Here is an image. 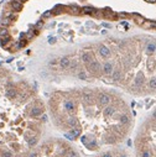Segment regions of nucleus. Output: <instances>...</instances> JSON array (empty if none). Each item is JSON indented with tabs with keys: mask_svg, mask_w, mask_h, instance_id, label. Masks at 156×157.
Wrapping results in <instances>:
<instances>
[{
	"mask_svg": "<svg viewBox=\"0 0 156 157\" xmlns=\"http://www.w3.org/2000/svg\"><path fill=\"white\" fill-rule=\"evenodd\" d=\"M26 141H27V143H28V146H30V147H32V146H35L36 143H37V137H36V136H31V137H28L27 140H26Z\"/></svg>",
	"mask_w": 156,
	"mask_h": 157,
	"instance_id": "nucleus-22",
	"label": "nucleus"
},
{
	"mask_svg": "<svg viewBox=\"0 0 156 157\" xmlns=\"http://www.w3.org/2000/svg\"><path fill=\"white\" fill-rule=\"evenodd\" d=\"M149 88L151 90H156V78H151L149 80Z\"/></svg>",
	"mask_w": 156,
	"mask_h": 157,
	"instance_id": "nucleus-25",
	"label": "nucleus"
},
{
	"mask_svg": "<svg viewBox=\"0 0 156 157\" xmlns=\"http://www.w3.org/2000/svg\"><path fill=\"white\" fill-rule=\"evenodd\" d=\"M0 155H1V157H13V153H11L10 151H7V150L6 151H3Z\"/></svg>",
	"mask_w": 156,
	"mask_h": 157,
	"instance_id": "nucleus-29",
	"label": "nucleus"
},
{
	"mask_svg": "<svg viewBox=\"0 0 156 157\" xmlns=\"http://www.w3.org/2000/svg\"><path fill=\"white\" fill-rule=\"evenodd\" d=\"M142 83H144V77H142L141 74H139L134 80V86L136 87V88H139V87L142 86Z\"/></svg>",
	"mask_w": 156,
	"mask_h": 157,
	"instance_id": "nucleus-17",
	"label": "nucleus"
},
{
	"mask_svg": "<svg viewBox=\"0 0 156 157\" xmlns=\"http://www.w3.org/2000/svg\"><path fill=\"white\" fill-rule=\"evenodd\" d=\"M42 113H43V107L40 104V103L34 104V107L31 108V110H30V115H31V116H34V118L40 116Z\"/></svg>",
	"mask_w": 156,
	"mask_h": 157,
	"instance_id": "nucleus-3",
	"label": "nucleus"
},
{
	"mask_svg": "<svg viewBox=\"0 0 156 157\" xmlns=\"http://www.w3.org/2000/svg\"><path fill=\"white\" fill-rule=\"evenodd\" d=\"M100 157H113V156H112V153H110V152H105V153H103Z\"/></svg>",
	"mask_w": 156,
	"mask_h": 157,
	"instance_id": "nucleus-33",
	"label": "nucleus"
},
{
	"mask_svg": "<svg viewBox=\"0 0 156 157\" xmlns=\"http://www.w3.org/2000/svg\"><path fill=\"white\" fill-rule=\"evenodd\" d=\"M99 55L103 58H109V57H110V55H112V52H110V50H109L106 46H104V45H100V46H99Z\"/></svg>",
	"mask_w": 156,
	"mask_h": 157,
	"instance_id": "nucleus-4",
	"label": "nucleus"
},
{
	"mask_svg": "<svg viewBox=\"0 0 156 157\" xmlns=\"http://www.w3.org/2000/svg\"><path fill=\"white\" fill-rule=\"evenodd\" d=\"M78 78L82 79V80H85V79H87V74H85L84 72H79V73H78Z\"/></svg>",
	"mask_w": 156,
	"mask_h": 157,
	"instance_id": "nucleus-30",
	"label": "nucleus"
},
{
	"mask_svg": "<svg viewBox=\"0 0 156 157\" xmlns=\"http://www.w3.org/2000/svg\"><path fill=\"white\" fill-rule=\"evenodd\" d=\"M6 35H9V31L6 27H0V37H4Z\"/></svg>",
	"mask_w": 156,
	"mask_h": 157,
	"instance_id": "nucleus-27",
	"label": "nucleus"
},
{
	"mask_svg": "<svg viewBox=\"0 0 156 157\" xmlns=\"http://www.w3.org/2000/svg\"><path fill=\"white\" fill-rule=\"evenodd\" d=\"M119 16H121V17H126V16H128V14H125V13H121V14H119Z\"/></svg>",
	"mask_w": 156,
	"mask_h": 157,
	"instance_id": "nucleus-36",
	"label": "nucleus"
},
{
	"mask_svg": "<svg viewBox=\"0 0 156 157\" xmlns=\"http://www.w3.org/2000/svg\"><path fill=\"white\" fill-rule=\"evenodd\" d=\"M152 118H154V119H155V120H156V111H155V113H154V114H152Z\"/></svg>",
	"mask_w": 156,
	"mask_h": 157,
	"instance_id": "nucleus-38",
	"label": "nucleus"
},
{
	"mask_svg": "<svg viewBox=\"0 0 156 157\" xmlns=\"http://www.w3.org/2000/svg\"><path fill=\"white\" fill-rule=\"evenodd\" d=\"M116 139H118V136L115 135V134H108V135L105 136V140H106V142L108 143H114L115 141H116Z\"/></svg>",
	"mask_w": 156,
	"mask_h": 157,
	"instance_id": "nucleus-16",
	"label": "nucleus"
},
{
	"mask_svg": "<svg viewBox=\"0 0 156 157\" xmlns=\"http://www.w3.org/2000/svg\"><path fill=\"white\" fill-rule=\"evenodd\" d=\"M142 25L145 27H148V29H150V27H156V22H144Z\"/></svg>",
	"mask_w": 156,
	"mask_h": 157,
	"instance_id": "nucleus-28",
	"label": "nucleus"
},
{
	"mask_svg": "<svg viewBox=\"0 0 156 157\" xmlns=\"http://www.w3.org/2000/svg\"><path fill=\"white\" fill-rule=\"evenodd\" d=\"M10 5L13 7V10L16 11V13H19V11H21L22 10V3L21 1H19V0H13L11 3H10Z\"/></svg>",
	"mask_w": 156,
	"mask_h": 157,
	"instance_id": "nucleus-8",
	"label": "nucleus"
},
{
	"mask_svg": "<svg viewBox=\"0 0 156 157\" xmlns=\"http://www.w3.org/2000/svg\"><path fill=\"white\" fill-rule=\"evenodd\" d=\"M70 156L71 157H78V155L74 152V151H71V152H70Z\"/></svg>",
	"mask_w": 156,
	"mask_h": 157,
	"instance_id": "nucleus-34",
	"label": "nucleus"
},
{
	"mask_svg": "<svg viewBox=\"0 0 156 157\" xmlns=\"http://www.w3.org/2000/svg\"><path fill=\"white\" fill-rule=\"evenodd\" d=\"M133 16H134V20L136 24H139V25H142L144 22H145V19L142 17V16H140V15L138 14H133Z\"/></svg>",
	"mask_w": 156,
	"mask_h": 157,
	"instance_id": "nucleus-21",
	"label": "nucleus"
},
{
	"mask_svg": "<svg viewBox=\"0 0 156 157\" xmlns=\"http://www.w3.org/2000/svg\"><path fill=\"white\" fill-rule=\"evenodd\" d=\"M64 109L67 110V111H73L74 109H76V103H74V100H66L64 101Z\"/></svg>",
	"mask_w": 156,
	"mask_h": 157,
	"instance_id": "nucleus-9",
	"label": "nucleus"
},
{
	"mask_svg": "<svg viewBox=\"0 0 156 157\" xmlns=\"http://www.w3.org/2000/svg\"><path fill=\"white\" fill-rule=\"evenodd\" d=\"M6 95L10 99H14V98H16V95H17V90H16L15 88H7Z\"/></svg>",
	"mask_w": 156,
	"mask_h": 157,
	"instance_id": "nucleus-14",
	"label": "nucleus"
},
{
	"mask_svg": "<svg viewBox=\"0 0 156 157\" xmlns=\"http://www.w3.org/2000/svg\"><path fill=\"white\" fill-rule=\"evenodd\" d=\"M48 42H50V43H55V42H56V38H55V37H51L50 40H48Z\"/></svg>",
	"mask_w": 156,
	"mask_h": 157,
	"instance_id": "nucleus-35",
	"label": "nucleus"
},
{
	"mask_svg": "<svg viewBox=\"0 0 156 157\" xmlns=\"http://www.w3.org/2000/svg\"><path fill=\"white\" fill-rule=\"evenodd\" d=\"M144 1H148V3H156V0H144Z\"/></svg>",
	"mask_w": 156,
	"mask_h": 157,
	"instance_id": "nucleus-37",
	"label": "nucleus"
},
{
	"mask_svg": "<svg viewBox=\"0 0 156 157\" xmlns=\"http://www.w3.org/2000/svg\"><path fill=\"white\" fill-rule=\"evenodd\" d=\"M139 157H151V151L149 149H144L139 152Z\"/></svg>",
	"mask_w": 156,
	"mask_h": 157,
	"instance_id": "nucleus-20",
	"label": "nucleus"
},
{
	"mask_svg": "<svg viewBox=\"0 0 156 157\" xmlns=\"http://www.w3.org/2000/svg\"><path fill=\"white\" fill-rule=\"evenodd\" d=\"M19 1H21V3H25V1H27V0H19Z\"/></svg>",
	"mask_w": 156,
	"mask_h": 157,
	"instance_id": "nucleus-39",
	"label": "nucleus"
},
{
	"mask_svg": "<svg viewBox=\"0 0 156 157\" xmlns=\"http://www.w3.org/2000/svg\"><path fill=\"white\" fill-rule=\"evenodd\" d=\"M102 71H103V73H104L105 76H112V73H113V71H114L113 64L110 63V62H105L104 66H103V68H102Z\"/></svg>",
	"mask_w": 156,
	"mask_h": 157,
	"instance_id": "nucleus-5",
	"label": "nucleus"
},
{
	"mask_svg": "<svg viewBox=\"0 0 156 157\" xmlns=\"http://www.w3.org/2000/svg\"><path fill=\"white\" fill-rule=\"evenodd\" d=\"M103 16H105L106 19H115L116 17V14L112 11L110 9H105L104 11H103Z\"/></svg>",
	"mask_w": 156,
	"mask_h": 157,
	"instance_id": "nucleus-12",
	"label": "nucleus"
},
{
	"mask_svg": "<svg viewBox=\"0 0 156 157\" xmlns=\"http://www.w3.org/2000/svg\"><path fill=\"white\" fill-rule=\"evenodd\" d=\"M120 157H126V156L125 155H120Z\"/></svg>",
	"mask_w": 156,
	"mask_h": 157,
	"instance_id": "nucleus-40",
	"label": "nucleus"
},
{
	"mask_svg": "<svg viewBox=\"0 0 156 157\" xmlns=\"http://www.w3.org/2000/svg\"><path fill=\"white\" fill-rule=\"evenodd\" d=\"M82 100L84 101L87 105H91L93 103V94L89 93V92H85V93L82 94Z\"/></svg>",
	"mask_w": 156,
	"mask_h": 157,
	"instance_id": "nucleus-7",
	"label": "nucleus"
},
{
	"mask_svg": "<svg viewBox=\"0 0 156 157\" xmlns=\"http://www.w3.org/2000/svg\"><path fill=\"white\" fill-rule=\"evenodd\" d=\"M119 121H120V125H128L130 122V118H129V115L123 114L119 116Z\"/></svg>",
	"mask_w": 156,
	"mask_h": 157,
	"instance_id": "nucleus-15",
	"label": "nucleus"
},
{
	"mask_svg": "<svg viewBox=\"0 0 156 157\" xmlns=\"http://www.w3.org/2000/svg\"><path fill=\"white\" fill-rule=\"evenodd\" d=\"M112 79H113L114 82L120 80L121 79V71L120 69H115V71H113V73H112Z\"/></svg>",
	"mask_w": 156,
	"mask_h": 157,
	"instance_id": "nucleus-13",
	"label": "nucleus"
},
{
	"mask_svg": "<svg viewBox=\"0 0 156 157\" xmlns=\"http://www.w3.org/2000/svg\"><path fill=\"white\" fill-rule=\"evenodd\" d=\"M70 10H71L72 14H76V15L79 14V13L82 11V10H81L78 6H76V5H71V6H70Z\"/></svg>",
	"mask_w": 156,
	"mask_h": 157,
	"instance_id": "nucleus-26",
	"label": "nucleus"
},
{
	"mask_svg": "<svg viewBox=\"0 0 156 157\" xmlns=\"http://www.w3.org/2000/svg\"><path fill=\"white\" fill-rule=\"evenodd\" d=\"M1 24H3V25H5V26H7V25H10V24H11V20H9V19H4V20H3V21H1Z\"/></svg>",
	"mask_w": 156,
	"mask_h": 157,
	"instance_id": "nucleus-32",
	"label": "nucleus"
},
{
	"mask_svg": "<svg viewBox=\"0 0 156 157\" xmlns=\"http://www.w3.org/2000/svg\"><path fill=\"white\" fill-rule=\"evenodd\" d=\"M70 63H71V59L68 57H63L60 59V66H61V68H63V69L70 68Z\"/></svg>",
	"mask_w": 156,
	"mask_h": 157,
	"instance_id": "nucleus-11",
	"label": "nucleus"
},
{
	"mask_svg": "<svg viewBox=\"0 0 156 157\" xmlns=\"http://www.w3.org/2000/svg\"><path fill=\"white\" fill-rule=\"evenodd\" d=\"M94 11H95V9L92 6H84L82 9V13L85 15H93L94 14Z\"/></svg>",
	"mask_w": 156,
	"mask_h": 157,
	"instance_id": "nucleus-18",
	"label": "nucleus"
},
{
	"mask_svg": "<svg viewBox=\"0 0 156 157\" xmlns=\"http://www.w3.org/2000/svg\"><path fill=\"white\" fill-rule=\"evenodd\" d=\"M67 124H68L71 128H77L78 126L77 119H74V118H70V119H68V121H67Z\"/></svg>",
	"mask_w": 156,
	"mask_h": 157,
	"instance_id": "nucleus-23",
	"label": "nucleus"
},
{
	"mask_svg": "<svg viewBox=\"0 0 156 157\" xmlns=\"http://www.w3.org/2000/svg\"><path fill=\"white\" fill-rule=\"evenodd\" d=\"M64 9H66V7L62 6V5H57V6L52 10V14H61V13L64 11Z\"/></svg>",
	"mask_w": 156,
	"mask_h": 157,
	"instance_id": "nucleus-24",
	"label": "nucleus"
},
{
	"mask_svg": "<svg viewBox=\"0 0 156 157\" xmlns=\"http://www.w3.org/2000/svg\"><path fill=\"white\" fill-rule=\"evenodd\" d=\"M146 51H148L149 53H154V52H156V43L155 42H149L148 43V46H146Z\"/></svg>",
	"mask_w": 156,
	"mask_h": 157,
	"instance_id": "nucleus-19",
	"label": "nucleus"
},
{
	"mask_svg": "<svg viewBox=\"0 0 156 157\" xmlns=\"http://www.w3.org/2000/svg\"><path fill=\"white\" fill-rule=\"evenodd\" d=\"M81 58H82V61H83L85 64L89 63V62H92V61H94L91 52H83V53H82V57H81Z\"/></svg>",
	"mask_w": 156,
	"mask_h": 157,
	"instance_id": "nucleus-10",
	"label": "nucleus"
},
{
	"mask_svg": "<svg viewBox=\"0 0 156 157\" xmlns=\"http://www.w3.org/2000/svg\"><path fill=\"white\" fill-rule=\"evenodd\" d=\"M103 114H104L105 118H110V116H113V115L115 114V108H114L113 105H106L105 109L103 110Z\"/></svg>",
	"mask_w": 156,
	"mask_h": 157,
	"instance_id": "nucleus-6",
	"label": "nucleus"
},
{
	"mask_svg": "<svg viewBox=\"0 0 156 157\" xmlns=\"http://www.w3.org/2000/svg\"><path fill=\"white\" fill-rule=\"evenodd\" d=\"M85 66H87V69L91 72V73H94V74H97V73L102 69L100 63H99V62H97V61H92V62L87 63Z\"/></svg>",
	"mask_w": 156,
	"mask_h": 157,
	"instance_id": "nucleus-1",
	"label": "nucleus"
},
{
	"mask_svg": "<svg viewBox=\"0 0 156 157\" xmlns=\"http://www.w3.org/2000/svg\"><path fill=\"white\" fill-rule=\"evenodd\" d=\"M110 100H112V98H110L109 94H106V93L98 94V103H99V105H102V107H106L110 103Z\"/></svg>",
	"mask_w": 156,
	"mask_h": 157,
	"instance_id": "nucleus-2",
	"label": "nucleus"
},
{
	"mask_svg": "<svg viewBox=\"0 0 156 157\" xmlns=\"http://www.w3.org/2000/svg\"><path fill=\"white\" fill-rule=\"evenodd\" d=\"M51 16H52V11H46V13H43L42 19H48Z\"/></svg>",
	"mask_w": 156,
	"mask_h": 157,
	"instance_id": "nucleus-31",
	"label": "nucleus"
}]
</instances>
